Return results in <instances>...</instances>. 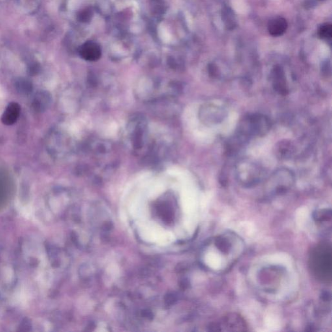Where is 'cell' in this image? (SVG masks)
<instances>
[{"label": "cell", "instance_id": "1", "mask_svg": "<svg viewBox=\"0 0 332 332\" xmlns=\"http://www.w3.org/2000/svg\"><path fill=\"white\" fill-rule=\"evenodd\" d=\"M309 266L316 279L330 284L332 278V250L331 245L323 242L313 248L309 256Z\"/></svg>", "mask_w": 332, "mask_h": 332}, {"label": "cell", "instance_id": "2", "mask_svg": "<svg viewBox=\"0 0 332 332\" xmlns=\"http://www.w3.org/2000/svg\"><path fill=\"white\" fill-rule=\"evenodd\" d=\"M271 126V120L266 115L261 113L248 114L239 122L235 134L248 143L252 138L266 135Z\"/></svg>", "mask_w": 332, "mask_h": 332}, {"label": "cell", "instance_id": "3", "mask_svg": "<svg viewBox=\"0 0 332 332\" xmlns=\"http://www.w3.org/2000/svg\"><path fill=\"white\" fill-rule=\"evenodd\" d=\"M235 177L241 185L251 188L258 185L265 176V170L262 165L252 158H242L235 165Z\"/></svg>", "mask_w": 332, "mask_h": 332}, {"label": "cell", "instance_id": "4", "mask_svg": "<svg viewBox=\"0 0 332 332\" xmlns=\"http://www.w3.org/2000/svg\"><path fill=\"white\" fill-rule=\"evenodd\" d=\"M295 175L288 168L274 171L265 184V192L270 196H278L288 191L295 183Z\"/></svg>", "mask_w": 332, "mask_h": 332}, {"label": "cell", "instance_id": "5", "mask_svg": "<svg viewBox=\"0 0 332 332\" xmlns=\"http://www.w3.org/2000/svg\"><path fill=\"white\" fill-rule=\"evenodd\" d=\"M228 113L226 107L220 102H206L199 109V118L205 125L211 127L222 123Z\"/></svg>", "mask_w": 332, "mask_h": 332}, {"label": "cell", "instance_id": "6", "mask_svg": "<svg viewBox=\"0 0 332 332\" xmlns=\"http://www.w3.org/2000/svg\"><path fill=\"white\" fill-rule=\"evenodd\" d=\"M245 321L237 314H230L220 319L211 326L213 331H246Z\"/></svg>", "mask_w": 332, "mask_h": 332}, {"label": "cell", "instance_id": "7", "mask_svg": "<svg viewBox=\"0 0 332 332\" xmlns=\"http://www.w3.org/2000/svg\"><path fill=\"white\" fill-rule=\"evenodd\" d=\"M272 85L274 91L282 96H287L289 93L288 83L284 70L280 66H276L271 72Z\"/></svg>", "mask_w": 332, "mask_h": 332}, {"label": "cell", "instance_id": "8", "mask_svg": "<svg viewBox=\"0 0 332 332\" xmlns=\"http://www.w3.org/2000/svg\"><path fill=\"white\" fill-rule=\"evenodd\" d=\"M79 53L81 58L85 61L94 62L100 59L102 56V49L97 43L88 41L80 47Z\"/></svg>", "mask_w": 332, "mask_h": 332}, {"label": "cell", "instance_id": "9", "mask_svg": "<svg viewBox=\"0 0 332 332\" xmlns=\"http://www.w3.org/2000/svg\"><path fill=\"white\" fill-rule=\"evenodd\" d=\"M20 113V107L16 103L8 105L1 117L2 123L6 125H12L17 121Z\"/></svg>", "mask_w": 332, "mask_h": 332}, {"label": "cell", "instance_id": "10", "mask_svg": "<svg viewBox=\"0 0 332 332\" xmlns=\"http://www.w3.org/2000/svg\"><path fill=\"white\" fill-rule=\"evenodd\" d=\"M288 23L284 18H277L273 19L269 23L268 31L270 35L273 36H280L286 31Z\"/></svg>", "mask_w": 332, "mask_h": 332}, {"label": "cell", "instance_id": "11", "mask_svg": "<svg viewBox=\"0 0 332 332\" xmlns=\"http://www.w3.org/2000/svg\"><path fill=\"white\" fill-rule=\"evenodd\" d=\"M295 153V147L293 143L290 141H280L276 145V154L278 158L281 159L290 158Z\"/></svg>", "mask_w": 332, "mask_h": 332}, {"label": "cell", "instance_id": "12", "mask_svg": "<svg viewBox=\"0 0 332 332\" xmlns=\"http://www.w3.org/2000/svg\"><path fill=\"white\" fill-rule=\"evenodd\" d=\"M332 212L331 210H320L315 213L314 219L319 224H323L324 222L331 221Z\"/></svg>", "mask_w": 332, "mask_h": 332}, {"label": "cell", "instance_id": "13", "mask_svg": "<svg viewBox=\"0 0 332 332\" xmlns=\"http://www.w3.org/2000/svg\"><path fill=\"white\" fill-rule=\"evenodd\" d=\"M319 37L322 39L329 40L332 38V27L329 23H325L321 25L319 29Z\"/></svg>", "mask_w": 332, "mask_h": 332}, {"label": "cell", "instance_id": "14", "mask_svg": "<svg viewBox=\"0 0 332 332\" xmlns=\"http://www.w3.org/2000/svg\"><path fill=\"white\" fill-rule=\"evenodd\" d=\"M92 16H93V11L91 8H86L79 12L78 18L79 21L87 23L91 21Z\"/></svg>", "mask_w": 332, "mask_h": 332}, {"label": "cell", "instance_id": "15", "mask_svg": "<svg viewBox=\"0 0 332 332\" xmlns=\"http://www.w3.org/2000/svg\"><path fill=\"white\" fill-rule=\"evenodd\" d=\"M177 297L174 293H170L166 295L164 297V302L166 306H171L176 303Z\"/></svg>", "mask_w": 332, "mask_h": 332}, {"label": "cell", "instance_id": "16", "mask_svg": "<svg viewBox=\"0 0 332 332\" xmlns=\"http://www.w3.org/2000/svg\"><path fill=\"white\" fill-rule=\"evenodd\" d=\"M141 316L143 318L149 319V320H152L154 318L153 313L149 310H142L141 313Z\"/></svg>", "mask_w": 332, "mask_h": 332}, {"label": "cell", "instance_id": "17", "mask_svg": "<svg viewBox=\"0 0 332 332\" xmlns=\"http://www.w3.org/2000/svg\"><path fill=\"white\" fill-rule=\"evenodd\" d=\"M187 269V265H186L184 263H182L177 265L176 268H175V271H176L178 273H184V272L186 271Z\"/></svg>", "mask_w": 332, "mask_h": 332}, {"label": "cell", "instance_id": "18", "mask_svg": "<svg viewBox=\"0 0 332 332\" xmlns=\"http://www.w3.org/2000/svg\"><path fill=\"white\" fill-rule=\"evenodd\" d=\"M179 284L180 288H181L182 290H186V289H187L190 286L189 281H188L187 279H186V278H183V279L180 280Z\"/></svg>", "mask_w": 332, "mask_h": 332}, {"label": "cell", "instance_id": "19", "mask_svg": "<svg viewBox=\"0 0 332 332\" xmlns=\"http://www.w3.org/2000/svg\"><path fill=\"white\" fill-rule=\"evenodd\" d=\"M112 222H106V223L103 226V229H104V230L106 231V232L112 230Z\"/></svg>", "mask_w": 332, "mask_h": 332}]
</instances>
